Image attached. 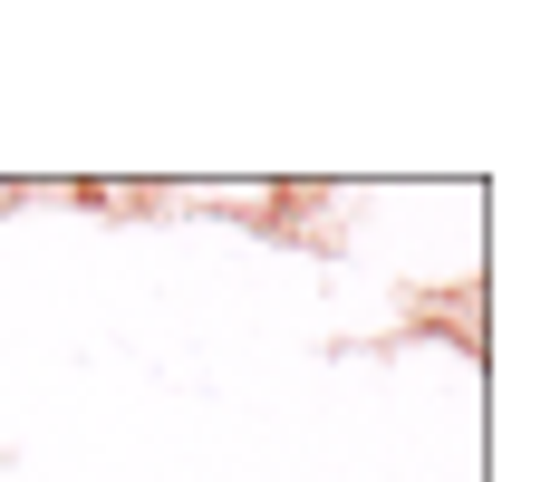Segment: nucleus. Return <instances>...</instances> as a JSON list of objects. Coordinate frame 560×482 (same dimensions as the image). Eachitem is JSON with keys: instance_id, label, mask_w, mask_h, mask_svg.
<instances>
[]
</instances>
